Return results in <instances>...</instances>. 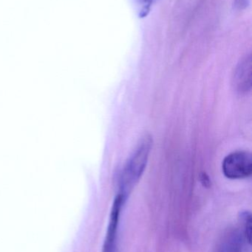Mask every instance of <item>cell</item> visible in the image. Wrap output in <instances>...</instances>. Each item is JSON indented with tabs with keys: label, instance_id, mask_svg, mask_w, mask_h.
Returning a JSON list of instances; mask_svg holds the SVG:
<instances>
[{
	"label": "cell",
	"instance_id": "cell-3",
	"mask_svg": "<svg viewBox=\"0 0 252 252\" xmlns=\"http://www.w3.org/2000/svg\"><path fill=\"white\" fill-rule=\"evenodd\" d=\"M124 203L125 201L120 195H117L112 204L102 252H117V237H118L120 214Z\"/></svg>",
	"mask_w": 252,
	"mask_h": 252
},
{
	"label": "cell",
	"instance_id": "cell-8",
	"mask_svg": "<svg viewBox=\"0 0 252 252\" xmlns=\"http://www.w3.org/2000/svg\"><path fill=\"white\" fill-rule=\"evenodd\" d=\"M248 4V0H235V6L238 8H245Z\"/></svg>",
	"mask_w": 252,
	"mask_h": 252
},
{
	"label": "cell",
	"instance_id": "cell-4",
	"mask_svg": "<svg viewBox=\"0 0 252 252\" xmlns=\"http://www.w3.org/2000/svg\"><path fill=\"white\" fill-rule=\"evenodd\" d=\"M252 73V56L249 55L238 63L234 75V86L239 93H246L251 90Z\"/></svg>",
	"mask_w": 252,
	"mask_h": 252
},
{
	"label": "cell",
	"instance_id": "cell-6",
	"mask_svg": "<svg viewBox=\"0 0 252 252\" xmlns=\"http://www.w3.org/2000/svg\"><path fill=\"white\" fill-rule=\"evenodd\" d=\"M135 10L140 19L146 17L150 13L157 0H133Z\"/></svg>",
	"mask_w": 252,
	"mask_h": 252
},
{
	"label": "cell",
	"instance_id": "cell-7",
	"mask_svg": "<svg viewBox=\"0 0 252 252\" xmlns=\"http://www.w3.org/2000/svg\"><path fill=\"white\" fill-rule=\"evenodd\" d=\"M240 220L243 226V232L246 241L251 244L252 238V215L250 212L244 211L240 213Z\"/></svg>",
	"mask_w": 252,
	"mask_h": 252
},
{
	"label": "cell",
	"instance_id": "cell-2",
	"mask_svg": "<svg viewBox=\"0 0 252 252\" xmlns=\"http://www.w3.org/2000/svg\"><path fill=\"white\" fill-rule=\"evenodd\" d=\"M223 171L231 179H245L251 176L252 154L247 151H236L228 155L223 161Z\"/></svg>",
	"mask_w": 252,
	"mask_h": 252
},
{
	"label": "cell",
	"instance_id": "cell-5",
	"mask_svg": "<svg viewBox=\"0 0 252 252\" xmlns=\"http://www.w3.org/2000/svg\"><path fill=\"white\" fill-rule=\"evenodd\" d=\"M244 234L238 229L228 231L220 240L216 252H244Z\"/></svg>",
	"mask_w": 252,
	"mask_h": 252
},
{
	"label": "cell",
	"instance_id": "cell-1",
	"mask_svg": "<svg viewBox=\"0 0 252 252\" xmlns=\"http://www.w3.org/2000/svg\"><path fill=\"white\" fill-rule=\"evenodd\" d=\"M151 146L152 139L150 136H145L123 170L118 195L125 201L146 168Z\"/></svg>",
	"mask_w": 252,
	"mask_h": 252
}]
</instances>
